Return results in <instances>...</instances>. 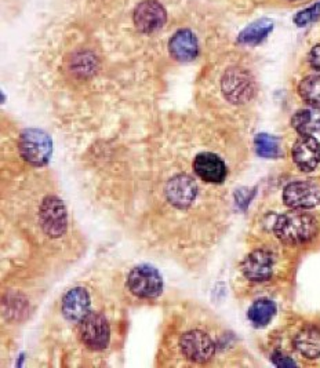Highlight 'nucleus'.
Returning a JSON list of instances; mask_svg holds the SVG:
<instances>
[{
  "mask_svg": "<svg viewBox=\"0 0 320 368\" xmlns=\"http://www.w3.org/2000/svg\"><path fill=\"white\" fill-rule=\"evenodd\" d=\"M274 232L276 238L289 245H300L311 242L319 232L317 220L300 210H293L278 217Z\"/></svg>",
  "mask_w": 320,
  "mask_h": 368,
  "instance_id": "f257e3e1",
  "label": "nucleus"
},
{
  "mask_svg": "<svg viewBox=\"0 0 320 368\" xmlns=\"http://www.w3.org/2000/svg\"><path fill=\"white\" fill-rule=\"evenodd\" d=\"M18 150L21 157L32 166H44L53 150L50 137L37 128H26L18 139Z\"/></svg>",
  "mask_w": 320,
  "mask_h": 368,
  "instance_id": "f03ea898",
  "label": "nucleus"
},
{
  "mask_svg": "<svg viewBox=\"0 0 320 368\" xmlns=\"http://www.w3.org/2000/svg\"><path fill=\"white\" fill-rule=\"evenodd\" d=\"M221 89L225 98L235 104H246L256 96V82L253 76L242 68L228 69L221 80Z\"/></svg>",
  "mask_w": 320,
  "mask_h": 368,
  "instance_id": "7ed1b4c3",
  "label": "nucleus"
},
{
  "mask_svg": "<svg viewBox=\"0 0 320 368\" xmlns=\"http://www.w3.org/2000/svg\"><path fill=\"white\" fill-rule=\"evenodd\" d=\"M42 229L50 238H61L68 228V216L64 203L55 196H47L39 210Z\"/></svg>",
  "mask_w": 320,
  "mask_h": 368,
  "instance_id": "20e7f679",
  "label": "nucleus"
},
{
  "mask_svg": "<svg viewBox=\"0 0 320 368\" xmlns=\"http://www.w3.org/2000/svg\"><path fill=\"white\" fill-rule=\"evenodd\" d=\"M127 287L139 298H157L163 290V281L155 268L140 265L129 273Z\"/></svg>",
  "mask_w": 320,
  "mask_h": 368,
  "instance_id": "39448f33",
  "label": "nucleus"
},
{
  "mask_svg": "<svg viewBox=\"0 0 320 368\" xmlns=\"http://www.w3.org/2000/svg\"><path fill=\"white\" fill-rule=\"evenodd\" d=\"M109 326L107 319L100 313L90 312L80 320L79 335L82 342L93 351L105 349L109 344Z\"/></svg>",
  "mask_w": 320,
  "mask_h": 368,
  "instance_id": "423d86ee",
  "label": "nucleus"
},
{
  "mask_svg": "<svg viewBox=\"0 0 320 368\" xmlns=\"http://www.w3.org/2000/svg\"><path fill=\"white\" fill-rule=\"evenodd\" d=\"M285 203L296 210H307L320 203V186L314 181H297L285 188Z\"/></svg>",
  "mask_w": 320,
  "mask_h": 368,
  "instance_id": "0eeeda50",
  "label": "nucleus"
},
{
  "mask_svg": "<svg viewBox=\"0 0 320 368\" xmlns=\"http://www.w3.org/2000/svg\"><path fill=\"white\" fill-rule=\"evenodd\" d=\"M133 19L141 33L152 35L164 26L167 12L158 0H144L136 7Z\"/></svg>",
  "mask_w": 320,
  "mask_h": 368,
  "instance_id": "6e6552de",
  "label": "nucleus"
},
{
  "mask_svg": "<svg viewBox=\"0 0 320 368\" xmlns=\"http://www.w3.org/2000/svg\"><path fill=\"white\" fill-rule=\"evenodd\" d=\"M179 348L182 355L193 363H206L214 355V342L202 331H189L179 340Z\"/></svg>",
  "mask_w": 320,
  "mask_h": 368,
  "instance_id": "1a4fd4ad",
  "label": "nucleus"
},
{
  "mask_svg": "<svg viewBox=\"0 0 320 368\" xmlns=\"http://www.w3.org/2000/svg\"><path fill=\"white\" fill-rule=\"evenodd\" d=\"M196 192L197 188L195 181L185 174L175 175L167 182L166 186L167 200L177 209L189 207L196 199Z\"/></svg>",
  "mask_w": 320,
  "mask_h": 368,
  "instance_id": "9d476101",
  "label": "nucleus"
},
{
  "mask_svg": "<svg viewBox=\"0 0 320 368\" xmlns=\"http://www.w3.org/2000/svg\"><path fill=\"white\" fill-rule=\"evenodd\" d=\"M242 270L251 281H265L274 273V256L267 249H256L245 258Z\"/></svg>",
  "mask_w": 320,
  "mask_h": 368,
  "instance_id": "9b49d317",
  "label": "nucleus"
},
{
  "mask_svg": "<svg viewBox=\"0 0 320 368\" xmlns=\"http://www.w3.org/2000/svg\"><path fill=\"white\" fill-rule=\"evenodd\" d=\"M293 159L303 171H314L320 163L319 141L311 135H301L293 146Z\"/></svg>",
  "mask_w": 320,
  "mask_h": 368,
  "instance_id": "f8f14e48",
  "label": "nucleus"
},
{
  "mask_svg": "<svg viewBox=\"0 0 320 368\" xmlns=\"http://www.w3.org/2000/svg\"><path fill=\"white\" fill-rule=\"evenodd\" d=\"M193 170L200 179L211 184H220L226 177L225 163L217 155L210 152L199 153L195 157Z\"/></svg>",
  "mask_w": 320,
  "mask_h": 368,
  "instance_id": "ddd939ff",
  "label": "nucleus"
},
{
  "mask_svg": "<svg viewBox=\"0 0 320 368\" xmlns=\"http://www.w3.org/2000/svg\"><path fill=\"white\" fill-rule=\"evenodd\" d=\"M90 297L89 292L76 287L68 291L62 298V313L69 322H80L90 312Z\"/></svg>",
  "mask_w": 320,
  "mask_h": 368,
  "instance_id": "4468645a",
  "label": "nucleus"
},
{
  "mask_svg": "<svg viewBox=\"0 0 320 368\" xmlns=\"http://www.w3.org/2000/svg\"><path fill=\"white\" fill-rule=\"evenodd\" d=\"M172 58L181 62H189L197 55V39L189 29H179L168 43Z\"/></svg>",
  "mask_w": 320,
  "mask_h": 368,
  "instance_id": "2eb2a0df",
  "label": "nucleus"
},
{
  "mask_svg": "<svg viewBox=\"0 0 320 368\" xmlns=\"http://www.w3.org/2000/svg\"><path fill=\"white\" fill-rule=\"evenodd\" d=\"M296 349L307 359H317L320 356V328L308 326L303 328L294 338Z\"/></svg>",
  "mask_w": 320,
  "mask_h": 368,
  "instance_id": "dca6fc26",
  "label": "nucleus"
},
{
  "mask_svg": "<svg viewBox=\"0 0 320 368\" xmlns=\"http://www.w3.org/2000/svg\"><path fill=\"white\" fill-rule=\"evenodd\" d=\"M274 30V21L269 18H261L246 26L238 36V43L245 46L261 44L269 33Z\"/></svg>",
  "mask_w": 320,
  "mask_h": 368,
  "instance_id": "f3484780",
  "label": "nucleus"
},
{
  "mask_svg": "<svg viewBox=\"0 0 320 368\" xmlns=\"http://www.w3.org/2000/svg\"><path fill=\"white\" fill-rule=\"evenodd\" d=\"M276 313V306L271 299L263 298L256 301L249 309V319L254 327L261 328L271 323Z\"/></svg>",
  "mask_w": 320,
  "mask_h": 368,
  "instance_id": "a211bd4d",
  "label": "nucleus"
},
{
  "mask_svg": "<svg viewBox=\"0 0 320 368\" xmlns=\"http://www.w3.org/2000/svg\"><path fill=\"white\" fill-rule=\"evenodd\" d=\"M292 124L301 135H311L320 128V116L314 111L303 109L293 116Z\"/></svg>",
  "mask_w": 320,
  "mask_h": 368,
  "instance_id": "6ab92c4d",
  "label": "nucleus"
},
{
  "mask_svg": "<svg viewBox=\"0 0 320 368\" xmlns=\"http://www.w3.org/2000/svg\"><path fill=\"white\" fill-rule=\"evenodd\" d=\"M299 91L301 98L315 109H320V76H308L300 86Z\"/></svg>",
  "mask_w": 320,
  "mask_h": 368,
  "instance_id": "aec40b11",
  "label": "nucleus"
},
{
  "mask_svg": "<svg viewBox=\"0 0 320 368\" xmlns=\"http://www.w3.org/2000/svg\"><path fill=\"white\" fill-rule=\"evenodd\" d=\"M256 150L261 157L275 159L281 155V146L278 138L269 134H258L254 139Z\"/></svg>",
  "mask_w": 320,
  "mask_h": 368,
  "instance_id": "412c9836",
  "label": "nucleus"
},
{
  "mask_svg": "<svg viewBox=\"0 0 320 368\" xmlns=\"http://www.w3.org/2000/svg\"><path fill=\"white\" fill-rule=\"evenodd\" d=\"M320 17V3H315L308 8H304L303 11L297 12L294 15V24L297 26H307L312 22H315Z\"/></svg>",
  "mask_w": 320,
  "mask_h": 368,
  "instance_id": "4be33fe9",
  "label": "nucleus"
},
{
  "mask_svg": "<svg viewBox=\"0 0 320 368\" xmlns=\"http://www.w3.org/2000/svg\"><path fill=\"white\" fill-rule=\"evenodd\" d=\"M272 360L274 363L278 366V367H296V362H293L290 358L285 356V355H281V353H275L272 356Z\"/></svg>",
  "mask_w": 320,
  "mask_h": 368,
  "instance_id": "5701e85b",
  "label": "nucleus"
},
{
  "mask_svg": "<svg viewBox=\"0 0 320 368\" xmlns=\"http://www.w3.org/2000/svg\"><path fill=\"white\" fill-rule=\"evenodd\" d=\"M310 64L312 68L320 71V44L315 46L310 53Z\"/></svg>",
  "mask_w": 320,
  "mask_h": 368,
  "instance_id": "b1692460",
  "label": "nucleus"
}]
</instances>
